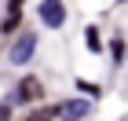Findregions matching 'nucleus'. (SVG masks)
I'll use <instances>...</instances> for the list:
<instances>
[{
	"label": "nucleus",
	"instance_id": "f257e3e1",
	"mask_svg": "<svg viewBox=\"0 0 128 121\" xmlns=\"http://www.w3.org/2000/svg\"><path fill=\"white\" fill-rule=\"evenodd\" d=\"M44 81L37 77V73H22L18 81H15V88H11L8 95V106H33V103H44Z\"/></svg>",
	"mask_w": 128,
	"mask_h": 121
},
{
	"label": "nucleus",
	"instance_id": "f03ea898",
	"mask_svg": "<svg viewBox=\"0 0 128 121\" xmlns=\"http://www.w3.org/2000/svg\"><path fill=\"white\" fill-rule=\"evenodd\" d=\"M37 48H40L37 30H18L11 37V44H8V62L11 66H30L33 55H37Z\"/></svg>",
	"mask_w": 128,
	"mask_h": 121
},
{
	"label": "nucleus",
	"instance_id": "7ed1b4c3",
	"mask_svg": "<svg viewBox=\"0 0 128 121\" xmlns=\"http://www.w3.org/2000/svg\"><path fill=\"white\" fill-rule=\"evenodd\" d=\"M37 19L44 30H62L70 19V8H66V0H40L37 4Z\"/></svg>",
	"mask_w": 128,
	"mask_h": 121
},
{
	"label": "nucleus",
	"instance_id": "20e7f679",
	"mask_svg": "<svg viewBox=\"0 0 128 121\" xmlns=\"http://www.w3.org/2000/svg\"><path fill=\"white\" fill-rule=\"evenodd\" d=\"M92 103H95V99H88V95H73V99L62 103V114L80 121V117H88V114H92Z\"/></svg>",
	"mask_w": 128,
	"mask_h": 121
},
{
	"label": "nucleus",
	"instance_id": "39448f33",
	"mask_svg": "<svg viewBox=\"0 0 128 121\" xmlns=\"http://www.w3.org/2000/svg\"><path fill=\"white\" fill-rule=\"evenodd\" d=\"M106 51H110V66H124V55H128V40H124V33H110Z\"/></svg>",
	"mask_w": 128,
	"mask_h": 121
},
{
	"label": "nucleus",
	"instance_id": "423d86ee",
	"mask_svg": "<svg viewBox=\"0 0 128 121\" xmlns=\"http://www.w3.org/2000/svg\"><path fill=\"white\" fill-rule=\"evenodd\" d=\"M55 117H62V103H40L37 110H30L22 121H55Z\"/></svg>",
	"mask_w": 128,
	"mask_h": 121
},
{
	"label": "nucleus",
	"instance_id": "0eeeda50",
	"mask_svg": "<svg viewBox=\"0 0 128 121\" xmlns=\"http://www.w3.org/2000/svg\"><path fill=\"white\" fill-rule=\"evenodd\" d=\"M84 48H88L92 55H102V51H106V40H102V30H99L95 22H92V26H84Z\"/></svg>",
	"mask_w": 128,
	"mask_h": 121
},
{
	"label": "nucleus",
	"instance_id": "6e6552de",
	"mask_svg": "<svg viewBox=\"0 0 128 121\" xmlns=\"http://www.w3.org/2000/svg\"><path fill=\"white\" fill-rule=\"evenodd\" d=\"M22 30V11H4V19H0V33L4 37H15Z\"/></svg>",
	"mask_w": 128,
	"mask_h": 121
},
{
	"label": "nucleus",
	"instance_id": "1a4fd4ad",
	"mask_svg": "<svg viewBox=\"0 0 128 121\" xmlns=\"http://www.w3.org/2000/svg\"><path fill=\"white\" fill-rule=\"evenodd\" d=\"M73 88H77V95H88V99H99V95H102V84H95V81H88V77H77Z\"/></svg>",
	"mask_w": 128,
	"mask_h": 121
},
{
	"label": "nucleus",
	"instance_id": "9d476101",
	"mask_svg": "<svg viewBox=\"0 0 128 121\" xmlns=\"http://www.w3.org/2000/svg\"><path fill=\"white\" fill-rule=\"evenodd\" d=\"M26 8V0H8V4H4V11H22Z\"/></svg>",
	"mask_w": 128,
	"mask_h": 121
},
{
	"label": "nucleus",
	"instance_id": "9b49d317",
	"mask_svg": "<svg viewBox=\"0 0 128 121\" xmlns=\"http://www.w3.org/2000/svg\"><path fill=\"white\" fill-rule=\"evenodd\" d=\"M0 121H11V106L8 103H0Z\"/></svg>",
	"mask_w": 128,
	"mask_h": 121
},
{
	"label": "nucleus",
	"instance_id": "f8f14e48",
	"mask_svg": "<svg viewBox=\"0 0 128 121\" xmlns=\"http://www.w3.org/2000/svg\"><path fill=\"white\" fill-rule=\"evenodd\" d=\"M114 4H128V0H114Z\"/></svg>",
	"mask_w": 128,
	"mask_h": 121
}]
</instances>
